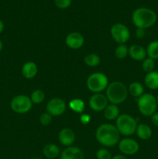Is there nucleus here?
Returning <instances> with one entry per match:
<instances>
[{"instance_id": "obj_36", "label": "nucleus", "mask_w": 158, "mask_h": 159, "mask_svg": "<svg viewBox=\"0 0 158 159\" xmlns=\"http://www.w3.org/2000/svg\"><path fill=\"white\" fill-rule=\"evenodd\" d=\"M2 48H3L2 42V41H1V40H0V52H1V51H2Z\"/></svg>"}, {"instance_id": "obj_20", "label": "nucleus", "mask_w": 158, "mask_h": 159, "mask_svg": "<svg viewBox=\"0 0 158 159\" xmlns=\"http://www.w3.org/2000/svg\"><path fill=\"white\" fill-rule=\"evenodd\" d=\"M119 116V110L117 105L111 104L108 105L104 110V116L108 120H114Z\"/></svg>"}, {"instance_id": "obj_26", "label": "nucleus", "mask_w": 158, "mask_h": 159, "mask_svg": "<svg viewBox=\"0 0 158 159\" xmlns=\"http://www.w3.org/2000/svg\"><path fill=\"white\" fill-rule=\"evenodd\" d=\"M155 68V60L150 58V57H147L142 62V68L143 71L146 73L151 72L154 71Z\"/></svg>"}, {"instance_id": "obj_22", "label": "nucleus", "mask_w": 158, "mask_h": 159, "mask_svg": "<svg viewBox=\"0 0 158 159\" xmlns=\"http://www.w3.org/2000/svg\"><path fill=\"white\" fill-rule=\"evenodd\" d=\"M146 50H147V57L153 60H158V40L150 42L147 45Z\"/></svg>"}, {"instance_id": "obj_37", "label": "nucleus", "mask_w": 158, "mask_h": 159, "mask_svg": "<svg viewBox=\"0 0 158 159\" xmlns=\"http://www.w3.org/2000/svg\"><path fill=\"white\" fill-rule=\"evenodd\" d=\"M156 102H157V104H158V95H157V96L156 97Z\"/></svg>"}, {"instance_id": "obj_18", "label": "nucleus", "mask_w": 158, "mask_h": 159, "mask_svg": "<svg viewBox=\"0 0 158 159\" xmlns=\"http://www.w3.org/2000/svg\"><path fill=\"white\" fill-rule=\"evenodd\" d=\"M136 133L137 134L138 138L141 140H143V141L150 139L152 137V134H153L151 127L146 124H138L137 127H136Z\"/></svg>"}, {"instance_id": "obj_30", "label": "nucleus", "mask_w": 158, "mask_h": 159, "mask_svg": "<svg viewBox=\"0 0 158 159\" xmlns=\"http://www.w3.org/2000/svg\"><path fill=\"white\" fill-rule=\"evenodd\" d=\"M54 4L59 9H64L71 6V0H54Z\"/></svg>"}, {"instance_id": "obj_9", "label": "nucleus", "mask_w": 158, "mask_h": 159, "mask_svg": "<svg viewBox=\"0 0 158 159\" xmlns=\"http://www.w3.org/2000/svg\"><path fill=\"white\" fill-rule=\"evenodd\" d=\"M46 109L51 116H60L66 110V103L60 98H53L47 102Z\"/></svg>"}, {"instance_id": "obj_4", "label": "nucleus", "mask_w": 158, "mask_h": 159, "mask_svg": "<svg viewBox=\"0 0 158 159\" xmlns=\"http://www.w3.org/2000/svg\"><path fill=\"white\" fill-rule=\"evenodd\" d=\"M137 107L141 114L145 116H151L157 110L156 99L150 93H143L137 100Z\"/></svg>"}, {"instance_id": "obj_34", "label": "nucleus", "mask_w": 158, "mask_h": 159, "mask_svg": "<svg viewBox=\"0 0 158 159\" xmlns=\"http://www.w3.org/2000/svg\"><path fill=\"white\" fill-rule=\"evenodd\" d=\"M112 159H128V158L122 155H115V156H113Z\"/></svg>"}, {"instance_id": "obj_14", "label": "nucleus", "mask_w": 158, "mask_h": 159, "mask_svg": "<svg viewBox=\"0 0 158 159\" xmlns=\"http://www.w3.org/2000/svg\"><path fill=\"white\" fill-rule=\"evenodd\" d=\"M60 159H85V155L81 149L70 146L60 153Z\"/></svg>"}, {"instance_id": "obj_10", "label": "nucleus", "mask_w": 158, "mask_h": 159, "mask_svg": "<svg viewBox=\"0 0 158 159\" xmlns=\"http://www.w3.org/2000/svg\"><path fill=\"white\" fill-rule=\"evenodd\" d=\"M119 149L124 155H133L137 153L139 149V145L134 139L124 138L119 141Z\"/></svg>"}, {"instance_id": "obj_8", "label": "nucleus", "mask_w": 158, "mask_h": 159, "mask_svg": "<svg viewBox=\"0 0 158 159\" xmlns=\"http://www.w3.org/2000/svg\"><path fill=\"white\" fill-rule=\"evenodd\" d=\"M110 33L115 41L119 44H124L129 40V30L122 23H116L113 25L111 27Z\"/></svg>"}, {"instance_id": "obj_17", "label": "nucleus", "mask_w": 158, "mask_h": 159, "mask_svg": "<svg viewBox=\"0 0 158 159\" xmlns=\"http://www.w3.org/2000/svg\"><path fill=\"white\" fill-rule=\"evenodd\" d=\"M144 83L150 89H158V71H153L147 73L144 77Z\"/></svg>"}, {"instance_id": "obj_16", "label": "nucleus", "mask_w": 158, "mask_h": 159, "mask_svg": "<svg viewBox=\"0 0 158 159\" xmlns=\"http://www.w3.org/2000/svg\"><path fill=\"white\" fill-rule=\"evenodd\" d=\"M38 68L37 65L33 61L26 62L22 67V75L27 79H32L37 75Z\"/></svg>"}, {"instance_id": "obj_19", "label": "nucleus", "mask_w": 158, "mask_h": 159, "mask_svg": "<svg viewBox=\"0 0 158 159\" xmlns=\"http://www.w3.org/2000/svg\"><path fill=\"white\" fill-rule=\"evenodd\" d=\"M43 153L48 159H54L58 157L60 154L58 146L54 144H47L43 147Z\"/></svg>"}, {"instance_id": "obj_29", "label": "nucleus", "mask_w": 158, "mask_h": 159, "mask_svg": "<svg viewBox=\"0 0 158 159\" xmlns=\"http://www.w3.org/2000/svg\"><path fill=\"white\" fill-rule=\"evenodd\" d=\"M52 116L49 113L46 112V113H42L40 116V123L43 126H47L52 121Z\"/></svg>"}, {"instance_id": "obj_21", "label": "nucleus", "mask_w": 158, "mask_h": 159, "mask_svg": "<svg viewBox=\"0 0 158 159\" xmlns=\"http://www.w3.org/2000/svg\"><path fill=\"white\" fill-rule=\"evenodd\" d=\"M128 92L133 97H140L144 93V88L141 83L138 82H133L129 85Z\"/></svg>"}, {"instance_id": "obj_2", "label": "nucleus", "mask_w": 158, "mask_h": 159, "mask_svg": "<svg viewBox=\"0 0 158 159\" xmlns=\"http://www.w3.org/2000/svg\"><path fill=\"white\" fill-rule=\"evenodd\" d=\"M157 16L156 12L148 8L141 7L135 9L132 15V21L136 28L148 29L156 23Z\"/></svg>"}, {"instance_id": "obj_3", "label": "nucleus", "mask_w": 158, "mask_h": 159, "mask_svg": "<svg viewBox=\"0 0 158 159\" xmlns=\"http://www.w3.org/2000/svg\"><path fill=\"white\" fill-rule=\"evenodd\" d=\"M128 89L125 84L121 82H112L108 84L106 88V97L111 104L118 105L126 99L128 96Z\"/></svg>"}, {"instance_id": "obj_32", "label": "nucleus", "mask_w": 158, "mask_h": 159, "mask_svg": "<svg viewBox=\"0 0 158 159\" xmlns=\"http://www.w3.org/2000/svg\"><path fill=\"white\" fill-rule=\"evenodd\" d=\"M136 35L137 37V38L139 39H142L145 37L146 35V32L145 30L143 29H139V28H137L136 30Z\"/></svg>"}, {"instance_id": "obj_38", "label": "nucleus", "mask_w": 158, "mask_h": 159, "mask_svg": "<svg viewBox=\"0 0 158 159\" xmlns=\"http://www.w3.org/2000/svg\"><path fill=\"white\" fill-rule=\"evenodd\" d=\"M155 1H158V0H155Z\"/></svg>"}, {"instance_id": "obj_33", "label": "nucleus", "mask_w": 158, "mask_h": 159, "mask_svg": "<svg viewBox=\"0 0 158 159\" xmlns=\"http://www.w3.org/2000/svg\"><path fill=\"white\" fill-rule=\"evenodd\" d=\"M150 120H151V122L153 125L157 126L158 127V113L157 112L154 113L151 116H150Z\"/></svg>"}, {"instance_id": "obj_24", "label": "nucleus", "mask_w": 158, "mask_h": 159, "mask_svg": "<svg viewBox=\"0 0 158 159\" xmlns=\"http://www.w3.org/2000/svg\"><path fill=\"white\" fill-rule=\"evenodd\" d=\"M84 61L88 66L96 67L100 64L101 59L99 56L96 54H89L84 58Z\"/></svg>"}, {"instance_id": "obj_12", "label": "nucleus", "mask_w": 158, "mask_h": 159, "mask_svg": "<svg viewBox=\"0 0 158 159\" xmlns=\"http://www.w3.org/2000/svg\"><path fill=\"white\" fill-rule=\"evenodd\" d=\"M65 43L67 46L71 49L77 50L83 46L85 43V38L80 33L73 32L67 36Z\"/></svg>"}, {"instance_id": "obj_23", "label": "nucleus", "mask_w": 158, "mask_h": 159, "mask_svg": "<svg viewBox=\"0 0 158 159\" xmlns=\"http://www.w3.org/2000/svg\"><path fill=\"white\" fill-rule=\"evenodd\" d=\"M69 107L73 111H74L77 113H82L84 110H85V102L83 100L79 99H72L71 102H69Z\"/></svg>"}, {"instance_id": "obj_6", "label": "nucleus", "mask_w": 158, "mask_h": 159, "mask_svg": "<svg viewBox=\"0 0 158 159\" xmlns=\"http://www.w3.org/2000/svg\"><path fill=\"white\" fill-rule=\"evenodd\" d=\"M86 84L90 91L94 93H100L108 87V79L104 73L94 72L88 76Z\"/></svg>"}, {"instance_id": "obj_31", "label": "nucleus", "mask_w": 158, "mask_h": 159, "mask_svg": "<svg viewBox=\"0 0 158 159\" xmlns=\"http://www.w3.org/2000/svg\"><path fill=\"white\" fill-rule=\"evenodd\" d=\"M80 120L83 124H88L91 121V117L88 114H82L81 116Z\"/></svg>"}, {"instance_id": "obj_27", "label": "nucleus", "mask_w": 158, "mask_h": 159, "mask_svg": "<svg viewBox=\"0 0 158 159\" xmlns=\"http://www.w3.org/2000/svg\"><path fill=\"white\" fill-rule=\"evenodd\" d=\"M129 54V48L125 44H119L115 51V55L118 59H123Z\"/></svg>"}, {"instance_id": "obj_5", "label": "nucleus", "mask_w": 158, "mask_h": 159, "mask_svg": "<svg viewBox=\"0 0 158 159\" xmlns=\"http://www.w3.org/2000/svg\"><path fill=\"white\" fill-rule=\"evenodd\" d=\"M137 125L136 119L129 114H121L116 119V128L124 136H130L136 133Z\"/></svg>"}, {"instance_id": "obj_35", "label": "nucleus", "mask_w": 158, "mask_h": 159, "mask_svg": "<svg viewBox=\"0 0 158 159\" xmlns=\"http://www.w3.org/2000/svg\"><path fill=\"white\" fill-rule=\"evenodd\" d=\"M3 30H4V23L2 20H0V34L2 32Z\"/></svg>"}, {"instance_id": "obj_7", "label": "nucleus", "mask_w": 158, "mask_h": 159, "mask_svg": "<svg viewBox=\"0 0 158 159\" xmlns=\"http://www.w3.org/2000/svg\"><path fill=\"white\" fill-rule=\"evenodd\" d=\"M33 102L30 98L25 95H19L12 98L10 102V107L15 113L23 114L31 110Z\"/></svg>"}, {"instance_id": "obj_25", "label": "nucleus", "mask_w": 158, "mask_h": 159, "mask_svg": "<svg viewBox=\"0 0 158 159\" xmlns=\"http://www.w3.org/2000/svg\"><path fill=\"white\" fill-rule=\"evenodd\" d=\"M45 99V94L42 90L37 89L34 90L30 96V99L32 101L33 103L35 104H40Z\"/></svg>"}, {"instance_id": "obj_13", "label": "nucleus", "mask_w": 158, "mask_h": 159, "mask_svg": "<svg viewBox=\"0 0 158 159\" xmlns=\"http://www.w3.org/2000/svg\"><path fill=\"white\" fill-rule=\"evenodd\" d=\"M58 140L60 144L66 147H70L74 144L75 141V134L74 132L71 128L65 127L63 128L58 134Z\"/></svg>"}, {"instance_id": "obj_15", "label": "nucleus", "mask_w": 158, "mask_h": 159, "mask_svg": "<svg viewBox=\"0 0 158 159\" xmlns=\"http://www.w3.org/2000/svg\"><path fill=\"white\" fill-rule=\"evenodd\" d=\"M129 55L136 61H143L147 57V50L140 45H132L129 48Z\"/></svg>"}, {"instance_id": "obj_28", "label": "nucleus", "mask_w": 158, "mask_h": 159, "mask_svg": "<svg viewBox=\"0 0 158 159\" xmlns=\"http://www.w3.org/2000/svg\"><path fill=\"white\" fill-rule=\"evenodd\" d=\"M96 158L97 159H112V154L108 149L101 148L96 152Z\"/></svg>"}, {"instance_id": "obj_11", "label": "nucleus", "mask_w": 158, "mask_h": 159, "mask_svg": "<svg viewBox=\"0 0 158 159\" xmlns=\"http://www.w3.org/2000/svg\"><path fill=\"white\" fill-rule=\"evenodd\" d=\"M89 107L96 112L103 111L108 106V101L106 96L102 93H94L89 99Z\"/></svg>"}, {"instance_id": "obj_1", "label": "nucleus", "mask_w": 158, "mask_h": 159, "mask_svg": "<svg viewBox=\"0 0 158 159\" xmlns=\"http://www.w3.org/2000/svg\"><path fill=\"white\" fill-rule=\"evenodd\" d=\"M98 142L105 147H112L118 144L120 134L116 127L111 124H103L99 126L95 132Z\"/></svg>"}]
</instances>
